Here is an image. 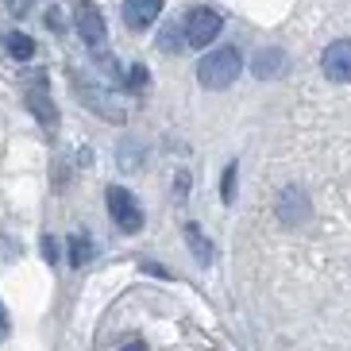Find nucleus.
Wrapping results in <instances>:
<instances>
[{"label":"nucleus","mask_w":351,"mask_h":351,"mask_svg":"<svg viewBox=\"0 0 351 351\" xmlns=\"http://www.w3.org/2000/svg\"><path fill=\"white\" fill-rule=\"evenodd\" d=\"M158 43H162V51H182V47H186V32H182V23H170Z\"/></svg>","instance_id":"ddd939ff"},{"label":"nucleus","mask_w":351,"mask_h":351,"mask_svg":"<svg viewBox=\"0 0 351 351\" xmlns=\"http://www.w3.org/2000/svg\"><path fill=\"white\" fill-rule=\"evenodd\" d=\"M73 23H77V35L85 39V47L104 51V39H108V27H104V16L93 0H82L77 12H73Z\"/></svg>","instance_id":"20e7f679"},{"label":"nucleus","mask_w":351,"mask_h":351,"mask_svg":"<svg viewBox=\"0 0 351 351\" xmlns=\"http://www.w3.org/2000/svg\"><path fill=\"white\" fill-rule=\"evenodd\" d=\"M278 217H282V224H301V220L309 217V197L301 193L298 186H289L278 201Z\"/></svg>","instance_id":"6e6552de"},{"label":"nucleus","mask_w":351,"mask_h":351,"mask_svg":"<svg viewBox=\"0 0 351 351\" xmlns=\"http://www.w3.org/2000/svg\"><path fill=\"white\" fill-rule=\"evenodd\" d=\"M43 255L51 258V263L58 258V243H54V236H47V239H43Z\"/></svg>","instance_id":"dca6fc26"},{"label":"nucleus","mask_w":351,"mask_h":351,"mask_svg":"<svg viewBox=\"0 0 351 351\" xmlns=\"http://www.w3.org/2000/svg\"><path fill=\"white\" fill-rule=\"evenodd\" d=\"M320 70H324V77L336 85H348L351 82V39H336L324 47V54H320Z\"/></svg>","instance_id":"39448f33"},{"label":"nucleus","mask_w":351,"mask_h":351,"mask_svg":"<svg viewBox=\"0 0 351 351\" xmlns=\"http://www.w3.org/2000/svg\"><path fill=\"white\" fill-rule=\"evenodd\" d=\"M120 351H147V343H139V340H135V343H128V348H120Z\"/></svg>","instance_id":"6ab92c4d"},{"label":"nucleus","mask_w":351,"mask_h":351,"mask_svg":"<svg viewBox=\"0 0 351 351\" xmlns=\"http://www.w3.org/2000/svg\"><path fill=\"white\" fill-rule=\"evenodd\" d=\"M4 43H8V54L12 58H20V62H27V58L35 54V39H27L23 32H12Z\"/></svg>","instance_id":"f8f14e48"},{"label":"nucleus","mask_w":351,"mask_h":351,"mask_svg":"<svg viewBox=\"0 0 351 351\" xmlns=\"http://www.w3.org/2000/svg\"><path fill=\"white\" fill-rule=\"evenodd\" d=\"M220 197H224V201H232V197H236V162H232V166L224 170V182H220Z\"/></svg>","instance_id":"4468645a"},{"label":"nucleus","mask_w":351,"mask_h":351,"mask_svg":"<svg viewBox=\"0 0 351 351\" xmlns=\"http://www.w3.org/2000/svg\"><path fill=\"white\" fill-rule=\"evenodd\" d=\"M174 189H178V193H182V197H186V189H189V174H178Z\"/></svg>","instance_id":"f3484780"},{"label":"nucleus","mask_w":351,"mask_h":351,"mask_svg":"<svg viewBox=\"0 0 351 351\" xmlns=\"http://www.w3.org/2000/svg\"><path fill=\"white\" fill-rule=\"evenodd\" d=\"M220 27H224V20H220V12L213 8H189L186 20H182V32H186V47H208V43L220 35Z\"/></svg>","instance_id":"f03ea898"},{"label":"nucleus","mask_w":351,"mask_h":351,"mask_svg":"<svg viewBox=\"0 0 351 351\" xmlns=\"http://www.w3.org/2000/svg\"><path fill=\"white\" fill-rule=\"evenodd\" d=\"M8 336V313H4V305H0V340Z\"/></svg>","instance_id":"a211bd4d"},{"label":"nucleus","mask_w":351,"mask_h":351,"mask_svg":"<svg viewBox=\"0 0 351 351\" xmlns=\"http://www.w3.org/2000/svg\"><path fill=\"white\" fill-rule=\"evenodd\" d=\"M27 108L35 112V120H39L47 132H54V128H58V108H54L51 93H47V82H35L32 89H27Z\"/></svg>","instance_id":"423d86ee"},{"label":"nucleus","mask_w":351,"mask_h":351,"mask_svg":"<svg viewBox=\"0 0 351 351\" xmlns=\"http://www.w3.org/2000/svg\"><path fill=\"white\" fill-rule=\"evenodd\" d=\"M243 70V58H239L236 47H220V51L205 54L201 66H197V82L205 85V89H228V85L239 77Z\"/></svg>","instance_id":"f257e3e1"},{"label":"nucleus","mask_w":351,"mask_h":351,"mask_svg":"<svg viewBox=\"0 0 351 351\" xmlns=\"http://www.w3.org/2000/svg\"><path fill=\"white\" fill-rule=\"evenodd\" d=\"M166 0H124V23L132 32H147L151 23L158 20Z\"/></svg>","instance_id":"0eeeda50"},{"label":"nucleus","mask_w":351,"mask_h":351,"mask_svg":"<svg viewBox=\"0 0 351 351\" xmlns=\"http://www.w3.org/2000/svg\"><path fill=\"white\" fill-rule=\"evenodd\" d=\"M186 243H189V251L197 255V263H201V267H208V263H213V243L205 239V232H201L197 224H186Z\"/></svg>","instance_id":"9d476101"},{"label":"nucleus","mask_w":351,"mask_h":351,"mask_svg":"<svg viewBox=\"0 0 351 351\" xmlns=\"http://www.w3.org/2000/svg\"><path fill=\"white\" fill-rule=\"evenodd\" d=\"M147 82H151V77H147L143 66H132V70H128V85H132V89H143Z\"/></svg>","instance_id":"2eb2a0df"},{"label":"nucleus","mask_w":351,"mask_h":351,"mask_svg":"<svg viewBox=\"0 0 351 351\" xmlns=\"http://www.w3.org/2000/svg\"><path fill=\"white\" fill-rule=\"evenodd\" d=\"M89 258H93V239H89V236H73L70 239V267L82 270Z\"/></svg>","instance_id":"9b49d317"},{"label":"nucleus","mask_w":351,"mask_h":351,"mask_svg":"<svg viewBox=\"0 0 351 351\" xmlns=\"http://www.w3.org/2000/svg\"><path fill=\"white\" fill-rule=\"evenodd\" d=\"M251 70H255V77H263V82H270V77H282V73H286V54H282L278 47H263V51L255 54Z\"/></svg>","instance_id":"1a4fd4ad"},{"label":"nucleus","mask_w":351,"mask_h":351,"mask_svg":"<svg viewBox=\"0 0 351 351\" xmlns=\"http://www.w3.org/2000/svg\"><path fill=\"white\" fill-rule=\"evenodd\" d=\"M104 201H108V217H112V224L120 232H139L143 228V208H139V201L124 186H108Z\"/></svg>","instance_id":"7ed1b4c3"}]
</instances>
